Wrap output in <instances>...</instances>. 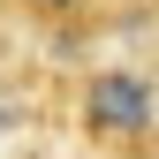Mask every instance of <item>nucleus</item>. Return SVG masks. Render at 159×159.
<instances>
[{"label": "nucleus", "instance_id": "nucleus-1", "mask_svg": "<svg viewBox=\"0 0 159 159\" xmlns=\"http://www.w3.org/2000/svg\"><path fill=\"white\" fill-rule=\"evenodd\" d=\"M152 84L136 68H98L91 84H84V129L98 136V144H129V136H144L152 129Z\"/></svg>", "mask_w": 159, "mask_h": 159}, {"label": "nucleus", "instance_id": "nucleus-2", "mask_svg": "<svg viewBox=\"0 0 159 159\" xmlns=\"http://www.w3.org/2000/svg\"><path fill=\"white\" fill-rule=\"evenodd\" d=\"M38 8H46V15H61V8H76V0H38Z\"/></svg>", "mask_w": 159, "mask_h": 159}]
</instances>
